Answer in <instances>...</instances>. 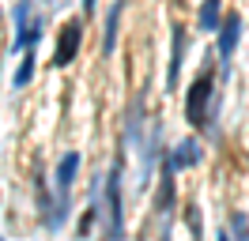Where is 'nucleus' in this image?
Here are the masks:
<instances>
[{"label": "nucleus", "mask_w": 249, "mask_h": 241, "mask_svg": "<svg viewBox=\"0 0 249 241\" xmlns=\"http://www.w3.org/2000/svg\"><path fill=\"white\" fill-rule=\"evenodd\" d=\"M189 226H193V238H200V215H196V207H189Z\"/></svg>", "instance_id": "obj_13"}, {"label": "nucleus", "mask_w": 249, "mask_h": 241, "mask_svg": "<svg viewBox=\"0 0 249 241\" xmlns=\"http://www.w3.org/2000/svg\"><path fill=\"white\" fill-rule=\"evenodd\" d=\"M208 102H212V75L204 72V75H196V83L189 87V98H185V120L193 128L208 124Z\"/></svg>", "instance_id": "obj_1"}, {"label": "nucleus", "mask_w": 249, "mask_h": 241, "mask_svg": "<svg viewBox=\"0 0 249 241\" xmlns=\"http://www.w3.org/2000/svg\"><path fill=\"white\" fill-rule=\"evenodd\" d=\"M121 8L124 4H113L106 15V38H102V49L106 53H113V45H117V19H121Z\"/></svg>", "instance_id": "obj_10"}, {"label": "nucleus", "mask_w": 249, "mask_h": 241, "mask_svg": "<svg viewBox=\"0 0 249 241\" xmlns=\"http://www.w3.org/2000/svg\"><path fill=\"white\" fill-rule=\"evenodd\" d=\"M219 19H223V4H219V0H204V4H200V30L215 34Z\"/></svg>", "instance_id": "obj_8"}, {"label": "nucleus", "mask_w": 249, "mask_h": 241, "mask_svg": "<svg viewBox=\"0 0 249 241\" xmlns=\"http://www.w3.org/2000/svg\"><path fill=\"white\" fill-rule=\"evenodd\" d=\"M200 162V143H193V139H189V143H178V147H174V155H170V170H189V166H196Z\"/></svg>", "instance_id": "obj_7"}, {"label": "nucleus", "mask_w": 249, "mask_h": 241, "mask_svg": "<svg viewBox=\"0 0 249 241\" xmlns=\"http://www.w3.org/2000/svg\"><path fill=\"white\" fill-rule=\"evenodd\" d=\"M16 19H19V38H16V45H19V49L38 45V38H42V19H38V15L31 19V4H27V0H19V4H16Z\"/></svg>", "instance_id": "obj_3"}, {"label": "nucleus", "mask_w": 249, "mask_h": 241, "mask_svg": "<svg viewBox=\"0 0 249 241\" xmlns=\"http://www.w3.org/2000/svg\"><path fill=\"white\" fill-rule=\"evenodd\" d=\"M181 53H185V27H174V45H170V72H166V90L178 87V72H181Z\"/></svg>", "instance_id": "obj_6"}, {"label": "nucleus", "mask_w": 249, "mask_h": 241, "mask_svg": "<svg viewBox=\"0 0 249 241\" xmlns=\"http://www.w3.org/2000/svg\"><path fill=\"white\" fill-rule=\"evenodd\" d=\"M0 241H4V238H0Z\"/></svg>", "instance_id": "obj_16"}, {"label": "nucleus", "mask_w": 249, "mask_h": 241, "mask_svg": "<svg viewBox=\"0 0 249 241\" xmlns=\"http://www.w3.org/2000/svg\"><path fill=\"white\" fill-rule=\"evenodd\" d=\"M31 75H34V49L23 57V64H19V72H16L12 83H16V87H27V83H31Z\"/></svg>", "instance_id": "obj_11"}, {"label": "nucleus", "mask_w": 249, "mask_h": 241, "mask_svg": "<svg viewBox=\"0 0 249 241\" xmlns=\"http://www.w3.org/2000/svg\"><path fill=\"white\" fill-rule=\"evenodd\" d=\"M174 170L170 166H166V173H162V185H159V200H155V211L159 215H162V219H166V215H170V204H174Z\"/></svg>", "instance_id": "obj_9"}, {"label": "nucleus", "mask_w": 249, "mask_h": 241, "mask_svg": "<svg viewBox=\"0 0 249 241\" xmlns=\"http://www.w3.org/2000/svg\"><path fill=\"white\" fill-rule=\"evenodd\" d=\"M219 241H231V238H227V234H219Z\"/></svg>", "instance_id": "obj_15"}, {"label": "nucleus", "mask_w": 249, "mask_h": 241, "mask_svg": "<svg viewBox=\"0 0 249 241\" xmlns=\"http://www.w3.org/2000/svg\"><path fill=\"white\" fill-rule=\"evenodd\" d=\"M231 226H234V234H238L234 241H249V226H246V215H234V219H231Z\"/></svg>", "instance_id": "obj_12"}, {"label": "nucleus", "mask_w": 249, "mask_h": 241, "mask_svg": "<svg viewBox=\"0 0 249 241\" xmlns=\"http://www.w3.org/2000/svg\"><path fill=\"white\" fill-rule=\"evenodd\" d=\"M79 38H83V27H79V23H64L61 42H57V53H53V64H57V68H64V64H72V60H76Z\"/></svg>", "instance_id": "obj_4"}, {"label": "nucleus", "mask_w": 249, "mask_h": 241, "mask_svg": "<svg viewBox=\"0 0 249 241\" xmlns=\"http://www.w3.org/2000/svg\"><path fill=\"white\" fill-rule=\"evenodd\" d=\"M238 34H242V19L238 15H227L223 23H219V57L231 60L234 45H238Z\"/></svg>", "instance_id": "obj_5"}, {"label": "nucleus", "mask_w": 249, "mask_h": 241, "mask_svg": "<svg viewBox=\"0 0 249 241\" xmlns=\"http://www.w3.org/2000/svg\"><path fill=\"white\" fill-rule=\"evenodd\" d=\"M102 215H106V223H109V241H121V162L109 170V177H106V204H102Z\"/></svg>", "instance_id": "obj_2"}, {"label": "nucleus", "mask_w": 249, "mask_h": 241, "mask_svg": "<svg viewBox=\"0 0 249 241\" xmlns=\"http://www.w3.org/2000/svg\"><path fill=\"white\" fill-rule=\"evenodd\" d=\"M83 12H87V15L94 12V0H83Z\"/></svg>", "instance_id": "obj_14"}]
</instances>
